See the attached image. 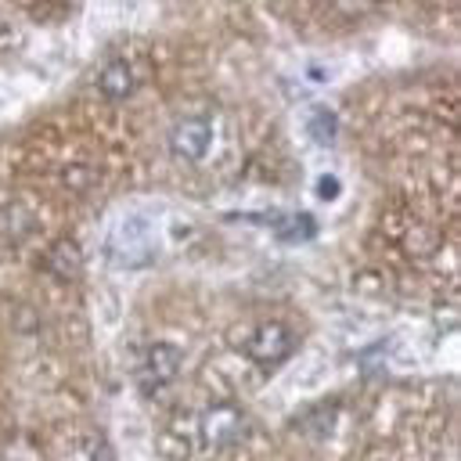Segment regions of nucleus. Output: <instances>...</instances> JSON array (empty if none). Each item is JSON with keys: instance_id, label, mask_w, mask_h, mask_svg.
I'll return each mask as SVG.
<instances>
[{"instance_id": "obj_1", "label": "nucleus", "mask_w": 461, "mask_h": 461, "mask_svg": "<svg viewBox=\"0 0 461 461\" xmlns=\"http://www.w3.org/2000/svg\"><path fill=\"white\" fill-rule=\"evenodd\" d=\"M194 432H198V439L205 447L223 450V447H234V443H241L249 436V418H245V411L238 403H212V407H205L198 414Z\"/></svg>"}, {"instance_id": "obj_2", "label": "nucleus", "mask_w": 461, "mask_h": 461, "mask_svg": "<svg viewBox=\"0 0 461 461\" xmlns=\"http://www.w3.org/2000/svg\"><path fill=\"white\" fill-rule=\"evenodd\" d=\"M180 364H184V353L173 342H151L140 353V364H137V385H140V393L144 396H158L166 385L176 382Z\"/></svg>"}, {"instance_id": "obj_3", "label": "nucleus", "mask_w": 461, "mask_h": 461, "mask_svg": "<svg viewBox=\"0 0 461 461\" xmlns=\"http://www.w3.org/2000/svg\"><path fill=\"white\" fill-rule=\"evenodd\" d=\"M292 346H295V335H292V328H288L285 321H263V324H256V331L249 335L245 353H249L256 364L274 367V364H281V360L292 353Z\"/></svg>"}, {"instance_id": "obj_4", "label": "nucleus", "mask_w": 461, "mask_h": 461, "mask_svg": "<svg viewBox=\"0 0 461 461\" xmlns=\"http://www.w3.org/2000/svg\"><path fill=\"white\" fill-rule=\"evenodd\" d=\"M209 144H212V126H209L205 115H187V119H180V122L173 126V133H169V148H173V155L184 158V162L205 158Z\"/></svg>"}, {"instance_id": "obj_5", "label": "nucleus", "mask_w": 461, "mask_h": 461, "mask_svg": "<svg viewBox=\"0 0 461 461\" xmlns=\"http://www.w3.org/2000/svg\"><path fill=\"white\" fill-rule=\"evenodd\" d=\"M133 86H137L133 68H130L122 58L108 61V65L101 68V76H97V90H101V97H108V101H122V97H130Z\"/></svg>"}, {"instance_id": "obj_6", "label": "nucleus", "mask_w": 461, "mask_h": 461, "mask_svg": "<svg viewBox=\"0 0 461 461\" xmlns=\"http://www.w3.org/2000/svg\"><path fill=\"white\" fill-rule=\"evenodd\" d=\"M47 270L54 277H61V281H76L83 274V252H79V245L68 241V238L54 241V249L47 252Z\"/></svg>"}, {"instance_id": "obj_7", "label": "nucleus", "mask_w": 461, "mask_h": 461, "mask_svg": "<svg viewBox=\"0 0 461 461\" xmlns=\"http://www.w3.org/2000/svg\"><path fill=\"white\" fill-rule=\"evenodd\" d=\"M335 133H339V119H335V112H331V108H317V112L310 115V137H313L317 144L331 148V144H335Z\"/></svg>"}, {"instance_id": "obj_8", "label": "nucleus", "mask_w": 461, "mask_h": 461, "mask_svg": "<svg viewBox=\"0 0 461 461\" xmlns=\"http://www.w3.org/2000/svg\"><path fill=\"white\" fill-rule=\"evenodd\" d=\"M313 230H317V223L306 216V212H295V216H288V223L281 220V238H313Z\"/></svg>"}, {"instance_id": "obj_9", "label": "nucleus", "mask_w": 461, "mask_h": 461, "mask_svg": "<svg viewBox=\"0 0 461 461\" xmlns=\"http://www.w3.org/2000/svg\"><path fill=\"white\" fill-rule=\"evenodd\" d=\"M83 461H112V454H108V447H104V439H101V436H94V439H90V450L83 447Z\"/></svg>"}, {"instance_id": "obj_10", "label": "nucleus", "mask_w": 461, "mask_h": 461, "mask_svg": "<svg viewBox=\"0 0 461 461\" xmlns=\"http://www.w3.org/2000/svg\"><path fill=\"white\" fill-rule=\"evenodd\" d=\"M317 191H321V198H335V194H339V184H335V176H324V180L317 184Z\"/></svg>"}]
</instances>
